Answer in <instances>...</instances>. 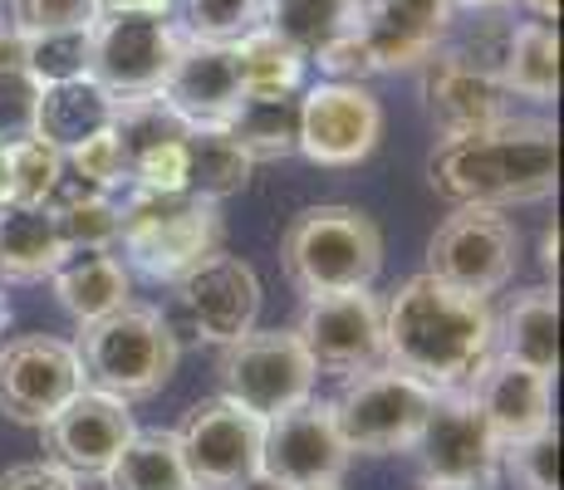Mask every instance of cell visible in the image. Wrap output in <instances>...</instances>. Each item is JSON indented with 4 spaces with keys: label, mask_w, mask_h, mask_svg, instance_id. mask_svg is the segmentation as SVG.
<instances>
[{
    "label": "cell",
    "mask_w": 564,
    "mask_h": 490,
    "mask_svg": "<svg viewBox=\"0 0 564 490\" xmlns=\"http://www.w3.org/2000/svg\"><path fill=\"white\" fill-rule=\"evenodd\" d=\"M496 348V314L481 294L412 275L383 304V363L417 378L432 392L466 388Z\"/></svg>",
    "instance_id": "cell-1"
},
{
    "label": "cell",
    "mask_w": 564,
    "mask_h": 490,
    "mask_svg": "<svg viewBox=\"0 0 564 490\" xmlns=\"http://www.w3.org/2000/svg\"><path fill=\"white\" fill-rule=\"evenodd\" d=\"M427 182L452 206H506L545 202L560 187V128L550 118H516L481 133L442 138L427 157Z\"/></svg>",
    "instance_id": "cell-2"
},
{
    "label": "cell",
    "mask_w": 564,
    "mask_h": 490,
    "mask_svg": "<svg viewBox=\"0 0 564 490\" xmlns=\"http://www.w3.org/2000/svg\"><path fill=\"white\" fill-rule=\"evenodd\" d=\"M118 241L138 275L177 285L187 270L221 250V216L187 192H128L118 206Z\"/></svg>",
    "instance_id": "cell-3"
},
{
    "label": "cell",
    "mask_w": 564,
    "mask_h": 490,
    "mask_svg": "<svg viewBox=\"0 0 564 490\" xmlns=\"http://www.w3.org/2000/svg\"><path fill=\"white\" fill-rule=\"evenodd\" d=\"M383 270V231L354 206H310L285 236V275L305 300L373 290Z\"/></svg>",
    "instance_id": "cell-4"
},
{
    "label": "cell",
    "mask_w": 564,
    "mask_h": 490,
    "mask_svg": "<svg viewBox=\"0 0 564 490\" xmlns=\"http://www.w3.org/2000/svg\"><path fill=\"white\" fill-rule=\"evenodd\" d=\"M74 348L84 363V383L118 402L153 398L177 368V334L158 309L143 304H123L108 319L84 324V339Z\"/></svg>",
    "instance_id": "cell-5"
},
{
    "label": "cell",
    "mask_w": 564,
    "mask_h": 490,
    "mask_svg": "<svg viewBox=\"0 0 564 490\" xmlns=\"http://www.w3.org/2000/svg\"><path fill=\"white\" fill-rule=\"evenodd\" d=\"M432 398H437V392L427 383L378 363V368H368V373L344 378L329 412H334V427H339L344 446H349V456L354 451L393 456V451H412L422 422H427Z\"/></svg>",
    "instance_id": "cell-6"
},
{
    "label": "cell",
    "mask_w": 564,
    "mask_h": 490,
    "mask_svg": "<svg viewBox=\"0 0 564 490\" xmlns=\"http://www.w3.org/2000/svg\"><path fill=\"white\" fill-rule=\"evenodd\" d=\"M182 25L172 15L148 10H104L89 30V79H99L113 98L162 94L172 59L182 50Z\"/></svg>",
    "instance_id": "cell-7"
},
{
    "label": "cell",
    "mask_w": 564,
    "mask_h": 490,
    "mask_svg": "<svg viewBox=\"0 0 564 490\" xmlns=\"http://www.w3.org/2000/svg\"><path fill=\"white\" fill-rule=\"evenodd\" d=\"M314 363L295 329H251L221 353V398L270 422L314 398Z\"/></svg>",
    "instance_id": "cell-8"
},
{
    "label": "cell",
    "mask_w": 564,
    "mask_h": 490,
    "mask_svg": "<svg viewBox=\"0 0 564 490\" xmlns=\"http://www.w3.org/2000/svg\"><path fill=\"white\" fill-rule=\"evenodd\" d=\"M412 451H417L422 481L432 490H491L501 476V442L491 437L466 388L432 398Z\"/></svg>",
    "instance_id": "cell-9"
},
{
    "label": "cell",
    "mask_w": 564,
    "mask_h": 490,
    "mask_svg": "<svg viewBox=\"0 0 564 490\" xmlns=\"http://www.w3.org/2000/svg\"><path fill=\"white\" fill-rule=\"evenodd\" d=\"M520 260V231L506 211L457 206L427 241V275L466 294H496L511 285Z\"/></svg>",
    "instance_id": "cell-10"
},
{
    "label": "cell",
    "mask_w": 564,
    "mask_h": 490,
    "mask_svg": "<svg viewBox=\"0 0 564 490\" xmlns=\"http://www.w3.org/2000/svg\"><path fill=\"white\" fill-rule=\"evenodd\" d=\"M172 437H177L192 490H241L260 476V437H265V422L226 398L197 402Z\"/></svg>",
    "instance_id": "cell-11"
},
{
    "label": "cell",
    "mask_w": 564,
    "mask_h": 490,
    "mask_svg": "<svg viewBox=\"0 0 564 490\" xmlns=\"http://www.w3.org/2000/svg\"><path fill=\"white\" fill-rule=\"evenodd\" d=\"M383 138V104L364 84L319 79L300 89V148L314 167H359Z\"/></svg>",
    "instance_id": "cell-12"
},
{
    "label": "cell",
    "mask_w": 564,
    "mask_h": 490,
    "mask_svg": "<svg viewBox=\"0 0 564 490\" xmlns=\"http://www.w3.org/2000/svg\"><path fill=\"white\" fill-rule=\"evenodd\" d=\"M84 392V363L79 348L30 334V339L6 344L0 353V412L20 427H45L74 398Z\"/></svg>",
    "instance_id": "cell-13"
},
{
    "label": "cell",
    "mask_w": 564,
    "mask_h": 490,
    "mask_svg": "<svg viewBox=\"0 0 564 490\" xmlns=\"http://www.w3.org/2000/svg\"><path fill=\"white\" fill-rule=\"evenodd\" d=\"M344 466H349V446H344L339 427H334L329 402L310 398L265 422V437H260V481H270L275 490L339 486Z\"/></svg>",
    "instance_id": "cell-14"
},
{
    "label": "cell",
    "mask_w": 564,
    "mask_h": 490,
    "mask_svg": "<svg viewBox=\"0 0 564 490\" xmlns=\"http://www.w3.org/2000/svg\"><path fill=\"white\" fill-rule=\"evenodd\" d=\"M417 69H422V104H427V118L442 138L481 133V128L501 123L511 113V94H506L501 74H496V59L442 45Z\"/></svg>",
    "instance_id": "cell-15"
},
{
    "label": "cell",
    "mask_w": 564,
    "mask_h": 490,
    "mask_svg": "<svg viewBox=\"0 0 564 490\" xmlns=\"http://www.w3.org/2000/svg\"><path fill=\"white\" fill-rule=\"evenodd\" d=\"M295 339L310 353L314 373H334V378L368 373V368L383 363V304L368 290L305 300Z\"/></svg>",
    "instance_id": "cell-16"
},
{
    "label": "cell",
    "mask_w": 564,
    "mask_h": 490,
    "mask_svg": "<svg viewBox=\"0 0 564 490\" xmlns=\"http://www.w3.org/2000/svg\"><path fill=\"white\" fill-rule=\"evenodd\" d=\"M452 20H457L452 0H359L354 35L364 40L373 74H393L432 59L447 45Z\"/></svg>",
    "instance_id": "cell-17"
},
{
    "label": "cell",
    "mask_w": 564,
    "mask_h": 490,
    "mask_svg": "<svg viewBox=\"0 0 564 490\" xmlns=\"http://www.w3.org/2000/svg\"><path fill=\"white\" fill-rule=\"evenodd\" d=\"M40 432H45L50 466H59V471H69L74 481H79V476H104L108 466L118 461V451L133 442L138 427H133L128 402L84 388L79 398H74L54 422H45Z\"/></svg>",
    "instance_id": "cell-18"
},
{
    "label": "cell",
    "mask_w": 564,
    "mask_h": 490,
    "mask_svg": "<svg viewBox=\"0 0 564 490\" xmlns=\"http://www.w3.org/2000/svg\"><path fill=\"white\" fill-rule=\"evenodd\" d=\"M177 294H182V309H187L192 329L212 344H236L256 329L260 319V280L246 260L226 255H206L197 270L177 280Z\"/></svg>",
    "instance_id": "cell-19"
},
{
    "label": "cell",
    "mask_w": 564,
    "mask_h": 490,
    "mask_svg": "<svg viewBox=\"0 0 564 490\" xmlns=\"http://www.w3.org/2000/svg\"><path fill=\"white\" fill-rule=\"evenodd\" d=\"M162 98H167V108L187 128H226V118H231L246 98L236 45L182 40L167 84H162Z\"/></svg>",
    "instance_id": "cell-20"
},
{
    "label": "cell",
    "mask_w": 564,
    "mask_h": 490,
    "mask_svg": "<svg viewBox=\"0 0 564 490\" xmlns=\"http://www.w3.org/2000/svg\"><path fill=\"white\" fill-rule=\"evenodd\" d=\"M466 392H471L476 412L486 417L491 437L501 442V451L555 427V388H550V378L530 373L511 358H486L481 373L466 383Z\"/></svg>",
    "instance_id": "cell-21"
},
{
    "label": "cell",
    "mask_w": 564,
    "mask_h": 490,
    "mask_svg": "<svg viewBox=\"0 0 564 490\" xmlns=\"http://www.w3.org/2000/svg\"><path fill=\"white\" fill-rule=\"evenodd\" d=\"M113 108L118 98L104 89L99 79H64V84H45L35 104V133L40 143H50L54 152H69L79 143H89L94 133L113 128Z\"/></svg>",
    "instance_id": "cell-22"
},
{
    "label": "cell",
    "mask_w": 564,
    "mask_h": 490,
    "mask_svg": "<svg viewBox=\"0 0 564 490\" xmlns=\"http://www.w3.org/2000/svg\"><path fill=\"white\" fill-rule=\"evenodd\" d=\"M496 358L530 368V373L555 378L560 368V300L550 285L520 290L511 300V309L496 319Z\"/></svg>",
    "instance_id": "cell-23"
},
{
    "label": "cell",
    "mask_w": 564,
    "mask_h": 490,
    "mask_svg": "<svg viewBox=\"0 0 564 490\" xmlns=\"http://www.w3.org/2000/svg\"><path fill=\"white\" fill-rule=\"evenodd\" d=\"M69 255L50 206H0V280L6 285H35L59 270Z\"/></svg>",
    "instance_id": "cell-24"
},
{
    "label": "cell",
    "mask_w": 564,
    "mask_h": 490,
    "mask_svg": "<svg viewBox=\"0 0 564 490\" xmlns=\"http://www.w3.org/2000/svg\"><path fill=\"white\" fill-rule=\"evenodd\" d=\"M50 285L59 294L64 314H74L79 324H94L128 304V265L108 250H69L59 260V270L50 275Z\"/></svg>",
    "instance_id": "cell-25"
},
{
    "label": "cell",
    "mask_w": 564,
    "mask_h": 490,
    "mask_svg": "<svg viewBox=\"0 0 564 490\" xmlns=\"http://www.w3.org/2000/svg\"><path fill=\"white\" fill-rule=\"evenodd\" d=\"M496 74H501L506 94L535 98V104H550L560 94V35L545 20H520V25L506 35L501 54H496Z\"/></svg>",
    "instance_id": "cell-26"
},
{
    "label": "cell",
    "mask_w": 564,
    "mask_h": 490,
    "mask_svg": "<svg viewBox=\"0 0 564 490\" xmlns=\"http://www.w3.org/2000/svg\"><path fill=\"white\" fill-rule=\"evenodd\" d=\"M231 143L251 162H275L300 148V94H246L226 118Z\"/></svg>",
    "instance_id": "cell-27"
},
{
    "label": "cell",
    "mask_w": 564,
    "mask_h": 490,
    "mask_svg": "<svg viewBox=\"0 0 564 490\" xmlns=\"http://www.w3.org/2000/svg\"><path fill=\"white\" fill-rule=\"evenodd\" d=\"M182 148H187V196H197V202L216 206L251 182L256 162L231 143L226 128H192Z\"/></svg>",
    "instance_id": "cell-28"
},
{
    "label": "cell",
    "mask_w": 564,
    "mask_h": 490,
    "mask_svg": "<svg viewBox=\"0 0 564 490\" xmlns=\"http://www.w3.org/2000/svg\"><path fill=\"white\" fill-rule=\"evenodd\" d=\"M108 490H192L172 432H133V442L118 451V461L104 471Z\"/></svg>",
    "instance_id": "cell-29"
},
{
    "label": "cell",
    "mask_w": 564,
    "mask_h": 490,
    "mask_svg": "<svg viewBox=\"0 0 564 490\" xmlns=\"http://www.w3.org/2000/svg\"><path fill=\"white\" fill-rule=\"evenodd\" d=\"M354 10L359 0H260V25L275 30L310 59L314 50H324L354 25Z\"/></svg>",
    "instance_id": "cell-30"
},
{
    "label": "cell",
    "mask_w": 564,
    "mask_h": 490,
    "mask_svg": "<svg viewBox=\"0 0 564 490\" xmlns=\"http://www.w3.org/2000/svg\"><path fill=\"white\" fill-rule=\"evenodd\" d=\"M64 177V157L40 138L0 143V206H50Z\"/></svg>",
    "instance_id": "cell-31"
},
{
    "label": "cell",
    "mask_w": 564,
    "mask_h": 490,
    "mask_svg": "<svg viewBox=\"0 0 564 490\" xmlns=\"http://www.w3.org/2000/svg\"><path fill=\"white\" fill-rule=\"evenodd\" d=\"M50 216L69 250H108L118 241V202L104 192L79 187L69 177H59V187H54Z\"/></svg>",
    "instance_id": "cell-32"
},
{
    "label": "cell",
    "mask_w": 564,
    "mask_h": 490,
    "mask_svg": "<svg viewBox=\"0 0 564 490\" xmlns=\"http://www.w3.org/2000/svg\"><path fill=\"white\" fill-rule=\"evenodd\" d=\"M236 64H241L246 94H300L310 69L305 54L265 25H256L251 35L236 40Z\"/></svg>",
    "instance_id": "cell-33"
},
{
    "label": "cell",
    "mask_w": 564,
    "mask_h": 490,
    "mask_svg": "<svg viewBox=\"0 0 564 490\" xmlns=\"http://www.w3.org/2000/svg\"><path fill=\"white\" fill-rule=\"evenodd\" d=\"M187 133H192V128L172 113L162 94L118 98V108H113V138H118V148H123V162L143 157V152H153V148L182 143Z\"/></svg>",
    "instance_id": "cell-34"
},
{
    "label": "cell",
    "mask_w": 564,
    "mask_h": 490,
    "mask_svg": "<svg viewBox=\"0 0 564 490\" xmlns=\"http://www.w3.org/2000/svg\"><path fill=\"white\" fill-rule=\"evenodd\" d=\"M25 69L40 89L45 84H64V79H84L89 74V30L25 35Z\"/></svg>",
    "instance_id": "cell-35"
},
{
    "label": "cell",
    "mask_w": 564,
    "mask_h": 490,
    "mask_svg": "<svg viewBox=\"0 0 564 490\" xmlns=\"http://www.w3.org/2000/svg\"><path fill=\"white\" fill-rule=\"evenodd\" d=\"M59 157H64V177L79 182V187H89V192L113 196V192L128 182V162H123V148H118L113 128L94 133L89 143H79V148H69V152H59Z\"/></svg>",
    "instance_id": "cell-36"
},
{
    "label": "cell",
    "mask_w": 564,
    "mask_h": 490,
    "mask_svg": "<svg viewBox=\"0 0 564 490\" xmlns=\"http://www.w3.org/2000/svg\"><path fill=\"white\" fill-rule=\"evenodd\" d=\"M260 25V0H187L182 35L212 40V45H236Z\"/></svg>",
    "instance_id": "cell-37"
},
{
    "label": "cell",
    "mask_w": 564,
    "mask_h": 490,
    "mask_svg": "<svg viewBox=\"0 0 564 490\" xmlns=\"http://www.w3.org/2000/svg\"><path fill=\"white\" fill-rule=\"evenodd\" d=\"M104 15L99 0H10V25L20 35H59V30H94Z\"/></svg>",
    "instance_id": "cell-38"
},
{
    "label": "cell",
    "mask_w": 564,
    "mask_h": 490,
    "mask_svg": "<svg viewBox=\"0 0 564 490\" xmlns=\"http://www.w3.org/2000/svg\"><path fill=\"white\" fill-rule=\"evenodd\" d=\"M501 471L516 490H560V437L555 427L530 442H516L501 451Z\"/></svg>",
    "instance_id": "cell-39"
},
{
    "label": "cell",
    "mask_w": 564,
    "mask_h": 490,
    "mask_svg": "<svg viewBox=\"0 0 564 490\" xmlns=\"http://www.w3.org/2000/svg\"><path fill=\"white\" fill-rule=\"evenodd\" d=\"M35 104L40 84L30 79L25 64H0V143L35 133Z\"/></svg>",
    "instance_id": "cell-40"
},
{
    "label": "cell",
    "mask_w": 564,
    "mask_h": 490,
    "mask_svg": "<svg viewBox=\"0 0 564 490\" xmlns=\"http://www.w3.org/2000/svg\"><path fill=\"white\" fill-rule=\"evenodd\" d=\"M128 182H133V192H187V148L167 143L133 157L128 162Z\"/></svg>",
    "instance_id": "cell-41"
},
{
    "label": "cell",
    "mask_w": 564,
    "mask_h": 490,
    "mask_svg": "<svg viewBox=\"0 0 564 490\" xmlns=\"http://www.w3.org/2000/svg\"><path fill=\"white\" fill-rule=\"evenodd\" d=\"M310 64H319L324 79H339V84H364L368 74H373V59H368L364 40L354 35V25L344 30V35H334L324 50H314Z\"/></svg>",
    "instance_id": "cell-42"
},
{
    "label": "cell",
    "mask_w": 564,
    "mask_h": 490,
    "mask_svg": "<svg viewBox=\"0 0 564 490\" xmlns=\"http://www.w3.org/2000/svg\"><path fill=\"white\" fill-rule=\"evenodd\" d=\"M0 490H79V481L50 461H30V466H15V471L0 476Z\"/></svg>",
    "instance_id": "cell-43"
},
{
    "label": "cell",
    "mask_w": 564,
    "mask_h": 490,
    "mask_svg": "<svg viewBox=\"0 0 564 490\" xmlns=\"http://www.w3.org/2000/svg\"><path fill=\"white\" fill-rule=\"evenodd\" d=\"M104 10H148V15H167L172 0H99Z\"/></svg>",
    "instance_id": "cell-44"
},
{
    "label": "cell",
    "mask_w": 564,
    "mask_h": 490,
    "mask_svg": "<svg viewBox=\"0 0 564 490\" xmlns=\"http://www.w3.org/2000/svg\"><path fill=\"white\" fill-rule=\"evenodd\" d=\"M520 6L530 10V20H545V25L560 20V0H520Z\"/></svg>",
    "instance_id": "cell-45"
},
{
    "label": "cell",
    "mask_w": 564,
    "mask_h": 490,
    "mask_svg": "<svg viewBox=\"0 0 564 490\" xmlns=\"http://www.w3.org/2000/svg\"><path fill=\"white\" fill-rule=\"evenodd\" d=\"M457 10H516L520 0H452Z\"/></svg>",
    "instance_id": "cell-46"
},
{
    "label": "cell",
    "mask_w": 564,
    "mask_h": 490,
    "mask_svg": "<svg viewBox=\"0 0 564 490\" xmlns=\"http://www.w3.org/2000/svg\"><path fill=\"white\" fill-rule=\"evenodd\" d=\"M555 265H560V231L550 226V231H545V270H550V275H555Z\"/></svg>",
    "instance_id": "cell-47"
},
{
    "label": "cell",
    "mask_w": 564,
    "mask_h": 490,
    "mask_svg": "<svg viewBox=\"0 0 564 490\" xmlns=\"http://www.w3.org/2000/svg\"><path fill=\"white\" fill-rule=\"evenodd\" d=\"M6 324H10V300L0 294V334H6Z\"/></svg>",
    "instance_id": "cell-48"
},
{
    "label": "cell",
    "mask_w": 564,
    "mask_h": 490,
    "mask_svg": "<svg viewBox=\"0 0 564 490\" xmlns=\"http://www.w3.org/2000/svg\"><path fill=\"white\" fill-rule=\"evenodd\" d=\"M241 490H275V486H270V481H260V476H256V481H251V486H241Z\"/></svg>",
    "instance_id": "cell-49"
},
{
    "label": "cell",
    "mask_w": 564,
    "mask_h": 490,
    "mask_svg": "<svg viewBox=\"0 0 564 490\" xmlns=\"http://www.w3.org/2000/svg\"><path fill=\"white\" fill-rule=\"evenodd\" d=\"M300 490H339V486H300Z\"/></svg>",
    "instance_id": "cell-50"
}]
</instances>
